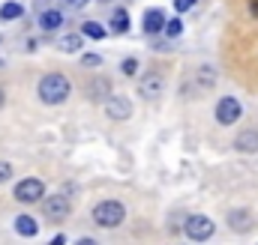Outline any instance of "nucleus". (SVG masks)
Here are the masks:
<instances>
[{"label":"nucleus","instance_id":"obj_1","mask_svg":"<svg viewBox=\"0 0 258 245\" xmlns=\"http://www.w3.org/2000/svg\"><path fill=\"white\" fill-rule=\"evenodd\" d=\"M36 93H39V99L45 105H63L66 99H69V93H72V84H69V78L60 75V72H48V75L39 78Z\"/></svg>","mask_w":258,"mask_h":245},{"label":"nucleus","instance_id":"obj_2","mask_svg":"<svg viewBox=\"0 0 258 245\" xmlns=\"http://www.w3.org/2000/svg\"><path fill=\"white\" fill-rule=\"evenodd\" d=\"M93 221H96L99 227H105V230L120 227V224L126 221V206H123L120 200H99V203L93 206Z\"/></svg>","mask_w":258,"mask_h":245},{"label":"nucleus","instance_id":"obj_3","mask_svg":"<svg viewBox=\"0 0 258 245\" xmlns=\"http://www.w3.org/2000/svg\"><path fill=\"white\" fill-rule=\"evenodd\" d=\"M213 117H216V122H219V126H234V122L243 117V105H240L234 96H222V99L216 102Z\"/></svg>","mask_w":258,"mask_h":245},{"label":"nucleus","instance_id":"obj_4","mask_svg":"<svg viewBox=\"0 0 258 245\" xmlns=\"http://www.w3.org/2000/svg\"><path fill=\"white\" fill-rule=\"evenodd\" d=\"M213 230H216V224H213L207 215H189L186 224H183V233H186L192 242H204V239H210Z\"/></svg>","mask_w":258,"mask_h":245},{"label":"nucleus","instance_id":"obj_5","mask_svg":"<svg viewBox=\"0 0 258 245\" xmlns=\"http://www.w3.org/2000/svg\"><path fill=\"white\" fill-rule=\"evenodd\" d=\"M42 197H45V183L36 180V177H27V180H21L15 185V200L18 203H36Z\"/></svg>","mask_w":258,"mask_h":245},{"label":"nucleus","instance_id":"obj_6","mask_svg":"<svg viewBox=\"0 0 258 245\" xmlns=\"http://www.w3.org/2000/svg\"><path fill=\"white\" fill-rule=\"evenodd\" d=\"M42 212H45L48 221H63L66 215L72 212V203H69L66 194H51V197L42 200Z\"/></svg>","mask_w":258,"mask_h":245},{"label":"nucleus","instance_id":"obj_7","mask_svg":"<svg viewBox=\"0 0 258 245\" xmlns=\"http://www.w3.org/2000/svg\"><path fill=\"white\" fill-rule=\"evenodd\" d=\"M138 93H141V99L156 102V99L165 93V78H162L159 72H147V75L141 78V84H138Z\"/></svg>","mask_w":258,"mask_h":245},{"label":"nucleus","instance_id":"obj_8","mask_svg":"<svg viewBox=\"0 0 258 245\" xmlns=\"http://www.w3.org/2000/svg\"><path fill=\"white\" fill-rule=\"evenodd\" d=\"M105 114L111 120H129L132 117V102L126 96H108L105 99Z\"/></svg>","mask_w":258,"mask_h":245},{"label":"nucleus","instance_id":"obj_9","mask_svg":"<svg viewBox=\"0 0 258 245\" xmlns=\"http://www.w3.org/2000/svg\"><path fill=\"white\" fill-rule=\"evenodd\" d=\"M234 150L243 153V156H255L258 153V129H243V132H237Z\"/></svg>","mask_w":258,"mask_h":245},{"label":"nucleus","instance_id":"obj_10","mask_svg":"<svg viewBox=\"0 0 258 245\" xmlns=\"http://www.w3.org/2000/svg\"><path fill=\"white\" fill-rule=\"evenodd\" d=\"M141 30L144 33H162L165 30V12L162 9H147L144 12V18H141Z\"/></svg>","mask_w":258,"mask_h":245},{"label":"nucleus","instance_id":"obj_11","mask_svg":"<svg viewBox=\"0 0 258 245\" xmlns=\"http://www.w3.org/2000/svg\"><path fill=\"white\" fill-rule=\"evenodd\" d=\"M228 227H231L234 233H246V230L252 227V212H249V209H231V212H228Z\"/></svg>","mask_w":258,"mask_h":245},{"label":"nucleus","instance_id":"obj_12","mask_svg":"<svg viewBox=\"0 0 258 245\" xmlns=\"http://www.w3.org/2000/svg\"><path fill=\"white\" fill-rule=\"evenodd\" d=\"M12 227H15V233H18V236H24V239H33V236L39 233V224H36V218H33V215H18Z\"/></svg>","mask_w":258,"mask_h":245},{"label":"nucleus","instance_id":"obj_13","mask_svg":"<svg viewBox=\"0 0 258 245\" xmlns=\"http://www.w3.org/2000/svg\"><path fill=\"white\" fill-rule=\"evenodd\" d=\"M39 27L42 30H60L63 27V12L60 9H45L39 15Z\"/></svg>","mask_w":258,"mask_h":245},{"label":"nucleus","instance_id":"obj_14","mask_svg":"<svg viewBox=\"0 0 258 245\" xmlns=\"http://www.w3.org/2000/svg\"><path fill=\"white\" fill-rule=\"evenodd\" d=\"M81 42H84V33H63L57 39V48L66 51V54H78L81 51Z\"/></svg>","mask_w":258,"mask_h":245},{"label":"nucleus","instance_id":"obj_15","mask_svg":"<svg viewBox=\"0 0 258 245\" xmlns=\"http://www.w3.org/2000/svg\"><path fill=\"white\" fill-rule=\"evenodd\" d=\"M129 30V12L123 6H117L111 12V33H126Z\"/></svg>","mask_w":258,"mask_h":245},{"label":"nucleus","instance_id":"obj_16","mask_svg":"<svg viewBox=\"0 0 258 245\" xmlns=\"http://www.w3.org/2000/svg\"><path fill=\"white\" fill-rule=\"evenodd\" d=\"M24 15V6L18 3V0H6L3 6H0V21H15V18H21Z\"/></svg>","mask_w":258,"mask_h":245},{"label":"nucleus","instance_id":"obj_17","mask_svg":"<svg viewBox=\"0 0 258 245\" xmlns=\"http://www.w3.org/2000/svg\"><path fill=\"white\" fill-rule=\"evenodd\" d=\"M81 33H84L87 39H105V36H108V30H105L99 21H84V24H81Z\"/></svg>","mask_w":258,"mask_h":245},{"label":"nucleus","instance_id":"obj_18","mask_svg":"<svg viewBox=\"0 0 258 245\" xmlns=\"http://www.w3.org/2000/svg\"><path fill=\"white\" fill-rule=\"evenodd\" d=\"M198 84H201V87H213V84H216V69L201 66V69H198Z\"/></svg>","mask_w":258,"mask_h":245},{"label":"nucleus","instance_id":"obj_19","mask_svg":"<svg viewBox=\"0 0 258 245\" xmlns=\"http://www.w3.org/2000/svg\"><path fill=\"white\" fill-rule=\"evenodd\" d=\"M162 33H165V36H171V39H177V36L183 33V21H180V18H168Z\"/></svg>","mask_w":258,"mask_h":245},{"label":"nucleus","instance_id":"obj_20","mask_svg":"<svg viewBox=\"0 0 258 245\" xmlns=\"http://www.w3.org/2000/svg\"><path fill=\"white\" fill-rule=\"evenodd\" d=\"M9 180H12V165L9 162H0V185L9 183Z\"/></svg>","mask_w":258,"mask_h":245},{"label":"nucleus","instance_id":"obj_21","mask_svg":"<svg viewBox=\"0 0 258 245\" xmlns=\"http://www.w3.org/2000/svg\"><path fill=\"white\" fill-rule=\"evenodd\" d=\"M120 69H123V75H129V78H132V75L138 72V60H135V57H129V60H123V66H120Z\"/></svg>","mask_w":258,"mask_h":245},{"label":"nucleus","instance_id":"obj_22","mask_svg":"<svg viewBox=\"0 0 258 245\" xmlns=\"http://www.w3.org/2000/svg\"><path fill=\"white\" fill-rule=\"evenodd\" d=\"M195 3H198V0H174V9L183 15V12H189V9H192Z\"/></svg>","mask_w":258,"mask_h":245},{"label":"nucleus","instance_id":"obj_23","mask_svg":"<svg viewBox=\"0 0 258 245\" xmlns=\"http://www.w3.org/2000/svg\"><path fill=\"white\" fill-rule=\"evenodd\" d=\"M99 63H102L99 54H84V57H81V66H87V69H90V66H99Z\"/></svg>","mask_w":258,"mask_h":245},{"label":"nucleus","instance_id":"obj_24","mask_svg":"<svg viewBox=\"0 0 258 245\" xmlns=\"http://www.w3.org/2000/svg\"><path fill=\"white\" fill-rule=\"evenodd\" d=\"M63 6H69V9H81V6H87V0H60Z\"/></svg>","mask_w":258,"mask_h":245},{"label":"nucleus","instance_id":"obj_25","mask_svg":"<svg viewBox=\"0 0 258 245\" xmlns=\"http://www.w3.org/2000/svg\"><path fill=\"white\" fill-rule=\"evenodd\" d=\"M249 12L258 18V0H249Z\"/></svg>","mask_w":258,"mask_h":245},{"label":"nucleus","instance_id":"obj_26","mask_svg":"<svg viewBox=\"0 0 258 245\" xmlns=\"http://www.w3.org/2000/svg\"><path fill=\"white\" fill-rule=\"evenodd\" d=\"M0 105H3V90H0Z\"/></svg>","mask_w":258,"mask_h":245},{"label":"nucleus","instance_id":"obj_27","mask_svg":"<svg viewBox=\"0 0 258 245\" xmlns=\"http://www.w3.org/2000/svg\"><path fill=\"white\" fill-rule=\"evenodd\" d=\"M0 66H3V60H0Z\"/></svg>","mask_w":258,"mask_h":245}]
</instances>
